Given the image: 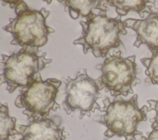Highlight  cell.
Segmentation results:
<instances>
[{"mask_svg": "<svg viewBox=\"0 0 158 140\" xmlns=\"http://www.w3.org/2000/svg\"><path fill=\"white\" fill-rule=\"evenodd\" d=\"M102 103L104 107L101 112L104 114L97 116L94 120L106 127L103 140L113 136L124 137L125 140H136V136H142L143 133L138 130V126L141 121L147 120L148 107L146 105L141 108L138 107L137 94L128 100L118 96L110 101L106 97Z\"/></svg>", "mask_w": 158, "mask_h": 140, "instance_id": "cell-1", "label": "cell"}, {"mask_svg": "<svg viewBox=\"0 0 158 140\" xmlns=\"http://www.w3.org/2000/svg\"><path fill=\"white\" fill-rule=\"evenodd\" d=\"M82 27L81 36L73 41V44L83 46L84 54L91 49L96 57H105L109 51L120 46V35L127 33V24L118 16L110 18L106 12L96 15L92 13L86 18V21H80Z\"/></svg>", "mask_w": 158, "mask_h": 140, "instance_id": "cell-2", "label": "cell"}, {"mask_svg": "<svg viewBox=\"0 0 158 140\" xmlns=\"http://www.w3.org/2000/svg\"><path fill=\"white\" fill-rule=\"evenodd\" d=\"M14 10L16 17L10 18V23L3 27L13 36L10 44L36 48L45 45L48 36L55 31L46 23L50 12L44 7L40 10L31 9L22 1H19Z\"/></svg>", "mask_w": 158, "mask_h": 140, "instance_id": "cell-3", "label": "cell"}, {"mask_svg": "<svg viewBox=\"0 0 158 140\" xmlns=\"http://www.w3.org/2000/svg\"><path fill=\"white\" fill-rule=\"evenodd\" d=\"M46 55V52L40 53L38 48L30 46L22 47L9 56L2 54L1 84H7L6 89L9 93H12L17 88L26 86L36 73L52 62Z\"/></svg>", "mask_w": 158, "mask_h": 140, "instance_id": "cell-4", "label": "cell"}, {"mask_svg": "<svg viewBox=\"0 0 158 140\" xmlns=\"http://www.w3.org/2000/svg\"><path fill=\"white\" fill-rule=\"evenodd\" d=\"M60 85L61 81L56 78L43 81L39 72L28 85L19 88L20 94L14 104L17 108L24 109L22 113L28 120L48 117L51 110L60 108L56 99Z\"/></svg>", "mask_w": 158, "mask_h": 140, "instance_id": "cell-5", "label": "cell"}, {"mask_svg": "<svg viewBox=\"0 0 158 140\" xmlns=\"http://www.w3.org/2000/svg\"><path fill=\"white\" fill-rule=\"evenodd\" d=\"M121 54L120 51L109 54L102 64L96 67L102 73L96 80L100 91L106 88L114 97L132 94V88L141 83L137 77L135 55L123 57Z\"/></svg>", "mask_w": 158, "mask_h": 140, "instance_id": "cell-6", "label": "cell"}, {"mask_svg": "<svg viewBox=\"0 0 158 140\" xmlns=\"http://www.w3.org/2000/svg\"><path fill=\"white\" fill-rule=\"evenodd\" d=\"M78 72L75 78L69 76L65 82V97L63 101L64 110L67 115L79 111V119L85 115L89 117L96 110L101 111V107L97 101L101 96L96 80L90 77L87 69Z\"/></svg>", "mask_w": 158, "mask_h": 140, "instance_id": "cell-7", "label": "cell"}, {"mask_svg": "<svg viewBox=\"0 0 158 140\" xmlns=\"http://www.w3.org/2000/svg\"><path fill=\"white\" fill-rule=\"evenodd\" d=\"M27 125H20L22 138L19 140H65V128L59 115L29 120Z\"/></svg>", "mask_w": 158, "mask_h": 140, "instance_id": "cell-8", "label": "cell"}, {"mask_svg": "<svg viewBox=\"0 0 158 140\" xmlns=\"http://www.w3.org/2000/svg\"><path fill=\"white\" fill-rule=\"evenodd\" d=\"M127 27L136 35L133 46L139 47L146 44L151 53L158 52V12H152L143 19H127L124 20Z\"/></svg>", "mask_w": 158, "mask_h": 140, "instance_id": "cell-9", "label": "cell"}, {"mask_svg": "<svg viewBox=\"0 0 158 140\" xmlns=\"http://www.w3.org/2000/svg\"><path fill=\"white\" fill-rule=\"evenodd\" d=\"M59 2L64 4L65 10L69 12L72 19H77L80 17L86 19L93 13V10L98 9L102 12H107L109 10L107 1L60 0Z\"/></svg>", "mask_w": 158, "mask_h": 140, "instance_id": "cell-10", "label": "cell"}, {"mask_svg": "<svg viewBox=\"0 0 158 140\" xmlns=\"http://www.w3.org/2000/svg\"><path fill=\"white\" fill-rule=\"evenodd\" d=\"M107 5L115 8V12L118 16L126 15L128 12L134 11L137 12L139 17L143 19L146 13L151 14L158 12V7H156L155 1H107Z\"/></svg>", "mask_w": 158, "mask_h": 140, "instance_id": "cell-11", "label": "cell"}, {"mask_svg": "<svg viewBox=\"0 0 158 140\" xmlns=\"http://www.w3.org/2000/svg\"><path fill=\"white\" fill-rule=\"evenodd\" d=\"M20 135L16 130V118L10 117L7 103L0 105V140H9L10 137Z\"/></svg>", "mask_w": 158, "mask_h": 140, "instance_id": "cell-12", "label": "cell"}, {"mask_svg": "<svg viewBox=\"0 0 158 140\" xmlns=\"http://www.w3.org/2000/svg\"><path fill=\"white\" fill-rule=\"evenodd\" d=\"M142 64L146 67L145 74L147 78L145 83L149 84L158 85V52L151 53V57L140 59Z\"/></svg>", "mask_w": 158, "mask_h": 140, "instance_id": "cell-13", "label": "cell"}, {"mask_svg": "<svg viewBox=\"0 0 158 140\" xmlns=\"http://www.w3.org/2000/svg\"><path fill=\"white\" fill-rule=\"evenodd\" d=\"M149 105L148 112L154 110L156 112V115L154 117L150 119V122L151 123L152 129L158 128V99H149L147 101Z\"/></svg>", "mask_w": 158, "mask_h": 140, "instance_id": "cell-14", "label": "cell"}, {"mask_svg": "<svg viewBox=\"0 0 158 140\" xmlns=\"http://www.w3.org/2000/svg\"><path fill=\"white\" fill-rule=\"evenodd\" d=\"M147 136H141L140 140H158V128L152 129L151 131L147 133Z\"/></svg>", "mask_w": 158, "mask_h": 140, "instance_id": "cell-15", "label": "cell"}]
</instances>
